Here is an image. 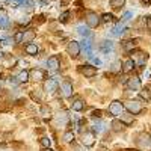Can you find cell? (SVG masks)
Listing matches in <instances>:
<instances>
[{
	"instance_id": "6da1fadb",
	"label": "cell",
	"mask_w": 151,
	"mask_h": 151,
	"mask_svg": "<svg viewBox=\"0 0 151 151\" xmlns=\"http://www.w3.org/2000/svg\"><path fill=\"white\" fill-rule=\"evenodd\" d=\"M124 107L127 109L132 115H137V113L142 112V104L137 103V101H125L124 103Z\"/></svg>"
},
{
	"instance_id": "7a4b0ae2",
	"label": "cell",
	"mask_w": 151,
	"mask_h": 151,
	"mask_svg": "<svg viewBox=\"0 0 151 151\" xmlns=\"http://www.w3.org/2000/svg\"><path fill=\"white\" fill-rule=\"evenodd\" d=\"M109 113L112 116H119L122 113V103L121 101H112L109 106Z\"/></svg>"
},
{
	"instance_id": "3957f363",
	"label": "cell",
	"mask_w": 151,
	"mask_h": 151,
	"mask_svg": "<svg viewBox=\"0 0 151 151\" xmlns=\"http://www.w3.org/2000/svg\"><path fill=\"white\" fill-rule=\"evenodd\" d=\"M67 52H68V55L73 56V58L79 56V53H80V44H79L77 41H71V42H68V45H67Z\"/></svg>"
},
{
	"instance_id": "277c9868",
	"label": "cell",
	"mask_w": 151,
	"mask_h": 151,
	"mask_svg": "<svg viewBox=\"0 0 151 151\" xmlns=\"http://www.w3.org/2000/svg\"><path fill=\"white\" fill-rule=\"evenodd\" d=\"M86 23H88V26H89V27H97L100 24V18H98V15L95 14V12H88Z\"/></svg>"
},
{
	"instance_id": "5b68a950",
	"label": "cell",
	"mask_w": 151,
	"mask_h": 151,
	"mask_svg": "<svg viewBox=\"0 0 151 151\" xmlns=\"http://www.w3.org/2000/svg\"><path fill=\"white\" fill-rule=\"evenodd\" d=\"M82 142H83L85 147H91V145H94V142H95V134H94V132H86V133H83Z\"/></svg>"
},
{
	"instance_id": "8992f818",
	"label": "cell",
	"mask_w": 151,
	"mask_h": 151,
	"mask_svg": "<svg viewBox=\"0 0 151 151\" xmlns=\"http://www.w3.org/2000/svg\"><path fill=\"white\" fill-rule=\"evenodd\" d=\"M58 86H59L58 80H55V79H48V80L45 82V85H44V89H45V92L52 94V92H55V91L58 89Z\"/></svg>"
},
{
	"instance_id": "52a82bcc",
	"label": "cell",
	"mask_w": 151,
	"mask_h": 151,
	"mask_svg": "<svg viewBox=\"0 0 151 151\" xmlns=\"http://www.w3.org/2000/svg\"><path fill=\"white\" fill-rule=\"evenodd\" d=\"M60 92H62V95H64L65 98L71 97L73 95V85L70 82H64L60 85Z\"/></svg>"
},
{
	"instance_id": "ba28073f",
	"label": "cell",
	"mask_w": 151,
	"mask_h": 151,
	"mask_svg": "<svg viewBox=\"0 0 151 151\" xmlns=\"http://www.w3.org/2000/svg\"><path fill=\"white\" fill-rule=\"evenodd\" d=\"M147 55L145 53H142V52H137V53H134L133 55V62H134V65H144L145 62H147Z\"/></svg>"
},
{
	"instance_id": "9c48e42d",
	"label": "cell",
	"mask_w": 151,
	"mask_h": 151,
	"mask_svg": "<svg viewBox=\"0 0 151 151\" xmlns=\"http://www.w3.org/2000/svg\"><path fill=\"white\" fill-rule=\"evenodd\" d=\"M80 73L85 76V77H94V76L97 74V70L92 65H85L83 68H80Z\"/></svg>"
},
{
	"instance_id": "30bf717a",
	"label": "cell",
	"mask_w": 151,
	"mask_h": 151,
	"mask_svg": "<svg viewBox=\"0 0 151 151\" xmlns=\"http://www.w3.org/2000/svg\"><path fill=\"white\" fill-rule=\"evenodd\" d=\"M136 142H137V145L142 147V148L147 147V145H150V142H151V141H150V134H148V133H141Z\"/></svg>"
},
{
	"instance_id": "8fae6325",
	"label": "cell",
	"mask_w": 151,
	"mask_h": 151,
	"mask_svg": "<svg viewBox=\"0 0 151 151\" xmlns=\"http://www.w3.org/2000/svg\"><path fill=\"white\" fill-rule=\"evenodd\" d=\"M47 65L50 70H58L60 67V60L58 59V56H52L48 60H47Z\"/></svg>"
},
{
	"instance_id": "7c38bea8",
	"label": "cell",
	"mask_w": 151,
	"mask_h": 151,
	"mask_svg": "<svg viewBox=\"0 0 151 151\" xmlns=\"http://www.w3.org/2000/svg\"><path fill=\"white\" fill-rule=\"evenodd\" d=\"M29 76H30V77L35 80V82H40V80H42L44 79V71L42 70H32L30 73H29Z\"/></svg>"
},
{
	"instance_id": "4fadbf2b",
	"label": "cell",
	"mask_w": 151,
	"mask_h": 151,
	"mask_svg": "<svg viewBox=\"0 0 151 151\" xmlns=\"http://www.w3.org/2000/svg\"><path fill=\"white\" fill-rule=\"evenodd\" d=\"M80 50H83L88 58H92V48H91V42L89 41H83L82 45H80Z\"/></svg>"
},
{
	"instance_id": "5bb4252c",
	"label": "cell",
	"mask_w": 151,
	"mask_h": 151,
	"mask_svg": "<svg viewBox=\"0 0 151 151\" xmlns=\"http://www.w3.org/2000/svg\"><path fill=\"white\" fill-rule=\"evenodd\" d=\"M127 85H129L130 89H139L141 88V80H139V77H132L127 82Z\"/></svg>"
},
{
	"instance_id": "9a60e30c",
	"label": "cell",
	"mask_w": 151,
	"mask_h": 151,
	"mask_svg": "<svg viewBox=\"0 0 151 151\" xmlns=\"http://www.w3.org/2000/svg\"><path fill=\"white\" fill-rule=\"evenodd\" d=\"M133 68H134V62H133V59L124 60V64H122V71H124V73H130Z\"/></svg>"
},
{
	"instance_id": "2e32d148",
	"label": "cell",
	"mask_w": 151,
	"mask_h": 151,
	"mask_svg": "<svg viewBox=\"0 0 151 151\" xmlns=\"http://www.w3.org/2000/svg\"><path fill=\"white\" fill-rule=\"evenodd\" d=\"M24 50H26V53H27V55H32V56H36V55H38V47H36L35 44H32V42L26 44Z\"/></svg>"
},
{
	"instance_id": "e0dca14e",
	"label": "cell",
	"mask_w": 151,
	"mask_h": 151,
	"mask_svg": "<svg viewBox=\"0 0 151 151\" xmlns=\"http://www.w3.org/2000/svg\"><path fill=\"white\" fill-rule=\"evenodd\" d=\"M33 38H35V32L33 30H26V32H23V42H32L33 41Z\"/></svg>"
},
{
	"instance_id": "ac0fdd59",
	"label": "cell",
	"mask_w": 151,
	"mask_h": 151,
	"mask_svg": "<svg viewBox=\"0 0 151 151\" xmlns=\"http://www.w3.org/2000/svg\"><path fill=\"white\" fill-rule=\"evenodd\" d=\"M119 121H121L124 125H130V124L133 122V118H132L130 115H125V113H121V115H119Z\"/></svg>"
},
{
	"instance_id": "d6986e66",
	"label": "cell",
	"mask_w": 151,
	"mask_h": 151,
	"mask_svg": "<svg viewBox=\"0 0 151 151\" xmlns=\"http://www.w3.org/2000/svg\"><path fill=\"white\" fill-rule=\"evenodd\" d=\"M122 33H124V26L122 24H118V26L110 32V36H121Z\"/></svg>"
},
{
	"instance_id": "ffe728a7",
	"label": "cell",
	"mask_w": 151,
	"mask_h": 151,
	"mask_svg": "<svg viewBox=\"0 0 151 151\" xmlns=\"http://www.w3.org/2000/svg\"><path fill=\"white\" fill-rule=\"evenodd\" d=\"M83 109H85V103L82 101V100H76V101L73 103V110L80 112V110H83Z\"/></svg>"
},
{
	"instance_id": "44dd1931",
	"label": "cell",
	"mask_w": 151,
	"mask_h": 151,
	"mask_svg": "<svg viewBox=\"0 0 151 151\" xmlns=\"http://www.w3.org/2000/svg\"><path fill=\"white\" fill-rule=\"evenodd\" d=\"M56 121H58V122H60L62 125L67 124V121H68L67 113H65V112H59V113H58V116H56Z\"/></svg>"
},
{
	"instance_id": "7402d4cb",
	"label": "cell",
	"mask_w": 151,
	"mask_h": 151,
	"mask_svg": "<svg viewBox=\"0 0 151 151\" xmlns=\"http://www.w3.org/2000/svg\"><path fill=\"white\" fill-rule=\"evenodd\" d=\"M124 127H125V125H124L121 121H116V119H115V121H112V129L115 130V132H122Z\"/></svg>"
},
{
	"instance_id": "603a6c76",
	"label": "cell",
	"mask_w": 151,
	"mask_h": 151,
	"mask_svg": "<svg viewBox=\"0 0 151 151\" xmlns=\"http://www.w3.org/2000/svg\"><path fill=\"white\" fill-rule=\"evenodd\" d=\"M100 47H101V50H103L104 53H109L110 50L113 48V44H112L110 41H103V42H101V45H100Z\"/></svg>"
},
{
	"instance_id": "cb8c5ba5",
	"label": "cell",
	"mask_w": 151,
	"mask_h": 151,
	"mask_svg": "<svg viewBox=\"0 0 151 151\" xmlns=\"http://www.w3.org/2000/svg\"><path fill=\"white\" fill-rule=\"evenodd\" d=\"M17 80L21 82V83L27 82V80H29V73H27V71H21V73L17 76Z\"/></svg>"
},
{
	"instance_id": "d4e9b609",
	"label": "cell",
	"mask_w": 151,
	"mask_h": 151,
	"mask_svg": "<svg viewBox=\"0 0 151 151\" xmlns=\"http://www.w3.org/2000/svg\"><path fill=\"white\" fill-rule=\"evenodd\" d=\"M77 32H79L82 36H86V38L91 36V32H89V29H88L86 26H79V27H77Z\"/></svg>"
},
{
	"instance_id": "484cf974",
	"label": "cell",
	"mask_w": 151,
	"mask_h": 151,
	"mask_svg": "<svg viewBox=\"0 0 151 151\" xmlns=\"http://www.w3.org/2000/svg\"><path fill=\"white\" fill-rule=\"evenodd\" d=\"M139 97H141L142 100H145V101H150V100H151V92H150L148 89H142V91L139 92Z\"/></svg>"
},
{
	"instance_id": "4316f807",
	"label": "cell",
	"mask_w": 151,
	"mask_h": 151,
	"mask_svg": "<svg viewBox=\"0 0 151 151\" xmlns=\"http://www.w3.org/2000/svg\"><path fill=\"white\" fill-rule=\"evenodd\" d=\"M104 129H106V124H104V122H101V121L95 122V132H97V133H103Z\"/></svg>"
},
{
	"instance_id": "83f0119b",
	"label": "cell",
	"mask_w": 151,
	"mask_h": 151,
	"mask_svg": "<svg viewBox=\"0 0 151 151\" xmlns=\"http://www.w3.org/2000/svg\"><path fill=\"white\" fill-rule=\"evenodd\" d=\"M73 141H74V133L73 132L64 133V142H73Z\"/></svg>"
},
{
	"instance_id": "f1b7e54d",
	"label": "cell",
	"mask_w": 151,
	"mask_h": 151,
	"mask_svg": "<svg viewBox=\"0 0 151 151\" xmlns=\"http://www.w3.org/2000/svg\"><path fill=\"white\" fill-rule=\"evenodd\" d=\"M122 5H124V0H110V6L115 8V9L121 8Z\"/></svg>"
},
{
	"instance_id": "f546056e",
	"label": "cell",
	"mask_w": 151,
	"mask_h": 151,
	"mask_svg": "<svg viewBox=\"0 0 151 151\" xmlns=\"http://www.w3.org/2000/svg\"><path fill=\"white\" fill-rule=\"evenodd\" d=\"M133 47H134V42L133 41H124L122 42V48L124 50H132Z\"/></svg>"
},
{
	"instance_id": "4dcf8cb0",
	"label": "cell",
	"mask_w": 151,
	"mask_h": 151,
	"mask_svg": "<svg viewBox=\"0 0 151 151\" xmlns=\"http://www.w3.org/2000/svg\"><path fill=\"white\" fill-rule=\"evenodd\" d=\"M41 145L44 148H50V147H52V141H50L48 137H42V139H41Z\"/></svg>"
},
{
	"instance_id": "1f68e13d",
	"label": "cell",
	"mask_w": 151,
	"mask_h": 151,
	"mask_svg": "<svg viewBox=\"0 0 151 151\" xmlns=\"http://www.w3.org/2000/svg\"><path fill=\"white\" fill-rule=\"evenodd\" d=\"M41 113H42V116H50L52 110H50V107H47V106H42L41 107Z\"/></svg>"
},
{
	"instance_id": "d6a6232c",
	"label": "cell",
	"mask_w": 151,
	"mask_h": 151,
	"mask_svg": "<svg viewBox=\"0 0 151 151\" xmlns=\"http://www.w3.org/2000/svg\"><path fill=\"white\" fill-rule=\"evenodd\" d=\"M132 17H133V12H125V14L122 15V21H129Z\"/></svg>"
},
{
	"instance_id": "836d02e7",
	"label": "cell",
	"mask_w": 151,
	"mask_h": 151,
	"mask_svg": "<svg viewBox=\"0 0 151 151\" xmlns=\"http://www.w3.org/2000/svg\"><path fill=\"white\" fill-rule=\"evenodd\" d=\"M8 24H9V21H8V18H6V17H0V26L6 27Z\"/></svg>"
},
{
	"instance_id": "e575fe53",
	"label": "cell",
	"mask_w": 151,
	"mask_h": 151,
	"mask_svg": "<svg viewBox=\"0 0 151 151\" xmlns=\"http://www.w3.org/2000/svg\"><path fill=\"white\" fill-rule=\"evenodd\" d=\"M112 18H113V15H112V14H104L101 20H103L104 23H107V21H112Z\"/></svg>"
},
{
	"instance_id": "d590c367",
	"label": "cell",
	"mask_w": 151,
	"mask_h": 151,
	"mask_svg": "<svg viewBox=\"0 0 151 151\" xmlns=\"http://www.w3.org/2000/svg\"><path fill=\"white\" fill-rule=\"evenodd\" d=\"M29 21H30V20H29V18H27V17H23V18H21V20H20V21H18V23H20V24H27V23H29Z\"/></svg>"
},
{
	"instance_id": "8d00e7d4",
	"label": "cell",
	"mask_w": 151,
	"mask_h": 151,
	"mask_svg": "<svg viewBox=\"0 0 151 151\" xmlns=\"http://www.w3.org/2000/svg\"><path fill=\"white\" fill-rule=\"evenodd\" d=\"M68 15H70V12H64V14H62V17H60V20H62V21H67Z\"/></svg>"
},
{
	"instance_id": "74e56055",
	"label": "cell",
	"mask_w": 151,
	"mask_h": 151,
	"mask_svg": "<svg viewBox=\"0 0 151 151\" xmlns=\"http://www.w3.org/2000/svg\"><path fill=\"white\" fill-rule=\"evenodd\" d=\"M91 59H92V62H94L95 65H100V64H101V60H100L98 58H91Z\"/></svg>"
},
{
	"instance_id": "f35d334b",
	"label": "cell",
	"mask_w": 151,
	"mask_h": 151,
	"mask_svg": "<svg viewBox=\"0 0 151 151\" xmlns=\"http://www.w3.org/2000/svg\"><path fill=\"white\" fill-rule=\"evenodd\" d=\"M92 115H94V116H97V118H100V116H101V110H94Z\"/></svg>"
},
{
	"instance_id": "ab89813d",
	"label": "cell",
	"mask_w": 151,
	"mask_h": 151,
	"mask_svg": "<svg viewBox=\"0 0 151 151\" xmlns=\"http://www.w3.org/2000/svg\"><path fill=\"white\" fill-rule=\"evenodd\" d=\"M23 40V33H17L15 35V41H21Z\"/></svg>"
},
{
	"instance_id": "60d3db41",
	"label": "cell",
	"mask_w": 151,
	"mask_h": 151,
	"mask_svg": "<svg viewBox=\"0 0 151 151\" xmlns=\"http://www.w3.org/2000/svg\"><path fill=\"white\" fill-rule=\"evenodd\" d=\"M73 151H83V150H82L79 145H74V147H73Z\"/></svg>"
},
{
	"instance_id": "b9f144b4",
	"label": "cell",
	"mask_w": 151,
	"mask_h": 151,
	"mask_svg": "<svg viewBox=\"0 0 151 151\" xmlns=\"http://www.w3.org/2000/svg\"><path fill=\"white\" fill-rule=\"evenodd\" d=\"M3 58V53H0V59H2Z\"/></svg>"
},
{
	"instance_id": "7bdbcfd3",
	"label": "cell",
	"mask_w": 151,
	"mask_h": 151,
	"mask_svg": "<svg viewBox=\"0 0 151 151\" xmlns=\"http://www.w3.org/2000/svg\"><path fill=\"white\" fill-rule=\"evenodd\" d=\"M47 151H50V150H47Z\"/></svg>"
}]
</instances>
